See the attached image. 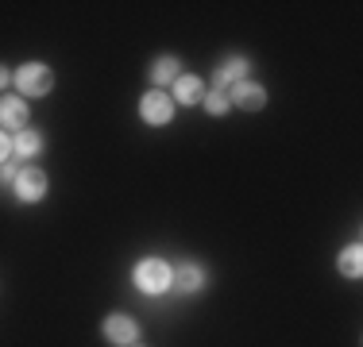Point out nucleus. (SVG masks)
Instances as JSON below:
<instances>
[{
  "label": "nucleus",
  "instance_id": "nucleus-14",
  "mask_svg": "<svg viewBox=\"0 0 363 347\" xmlns=\"http://www.w3.org/2000/svg\"><path fill=\"white\" fill-rule=\"evenodd\" d=\"M205 108L213 112V116H224L228 112V93H220V89H213L209 97H205Z\"/></svg>",
  "mask_w": 363,
  "mask_h": 347
},
{
  "label": "nucleus",
  "instance_id": "nucleus-2",
  "mask_svg": "<svg viewBox=\"0 0 363 347\" xmlns=\"http://www.w3.org/2000/svg\"><path fill=\"white\" fill-rule=\"evenodd\" d=\"M135 285H140L143 293H162L170 285V266L162 263V258H143V263L135 266Z\"/></svg>",
  "mask_w": 363,
  "mask_h": 347
},
{
  "label": "nucleus",
  "instance_id": "nucleus-4",
  "mask_svg": "<svg viewBox=\"0 0 363 347\" xmlns=\"http://www.w3.org/2000/svg\"><path fill=\"white\" fill-rule=\"evenodd\" d=\"M12 186H16V197H20V201H43V193H47V174L28 166V170H20V178H16Z\"/></svg>",
  "mask_w": 363,
  "mask_h": 347
},
{
  "label": "nucleus",
  "instance_id": "nucleus-1",
  "mask_svg": "<svg viewBox=\"0 0 363 347\" xmlns=\"http://www.w3.org/2000/svg\"><path fill=\"white\" fill-rule=\"evenodd\" d=\"M16 85H20L23 97H43V93L55 89V74L43 62H28V66L16 69Z\"/></svg>",
  "mask_w": 363,
  "mask_h": 347
},
{
  "label": "nucleus",
  "instance_id": "nucleus-7",
  "mask_svg": "<svg viewBox=\"0 0 363 347\" xmlns=\"http://www.w3.org/2000/svg\"><path fill=\"white\" fill-rule=\"evenodd\" d=\"M0 124L12 127V132H23L28 127V104L20 97H0Z\"/></svg>",
  "mask_w": 363,
  "mask_h": 347
},
{
  "label": "nucleus",
  "instance_id": "nucleus-12",
  "mask_svg": "<svg viewBox=\"0 0 363 347\" xmlns=\"http://www.w3.org/2000/svg\"><path fill=\"white\" fill-rule=\"evenodd\" d=\"M244 69H247V62H244V58H228V62H224V69L217 74V81H228V85H236V81H244Z\"/></svg>",
  "mask_w": 363,
  "mask_h": 347
},
{
  "label": "nucleus",
  "instance_id": "nucleus-15",
  "mask_svg": "<svg viewBox=\"0 0 363 347\" xmlns=\"http://www.w3.org/2000/svg\"><path fill=\"white\" fill-rule=\"evenodd\" d=\"M0 178H4V181H16V178H20V170L8 166V162H4V166H0Z\"/></svg>",
  "mask_w": 363,
  "mask_h": 347
},
{
  "label": "nucleus",
  "instance_id": "nucleus-11",
  "mask_svg": "<svg viewBox=\"0 0 363 347\" xmlns=\"http://www.w3.org/2000/svg\"><path fill=\"white\" fill-rule=\"evenodd\" d=\"M359 255H363L359 247H348V251L340 255V271L348 274V278H359V274H363V258H359Z\"/></svg>",
  "mask_w": 363,
  "mask_h": 347
},
{
  "label": "nucleus",
  "instance_id": "nucleus-13",
  "mask_svg": "<svg viewBox=\"0 0 363 347\" xmlns=\"http://www.w3.org/2000/svg\"><path fill=\"white\" fill-rule=\"evenodd\" d=\"M39 147H43V139H39L35 132H20V135H16V151H20L23 159H31V154H35Z\"/></svg>",
  "mask_w": 363,
  "mask_h": 347
},
{
  "label": "nucleus",
  "instance_id": "nucleus-9",
  "mask_svg": "<svg viewBox=\"0 0 363 347\" xmlns=\"http://www.w3.org/2000/svg\"><path fill=\"white\" fill-rule=\"evenodd\" d=\"M178 69H182V62L174 55H167V58H159V62L151 66V77H155V85H167V81H178Z\"/></svg>",
  "mask_w": 363,
  "mask_h": 347
},
{
  "label": "nucleus",
  "instance_id": "nucleus-17",
  "mask_svg": "<svg viewBox=\"0 0 363 347\" xmlns=\"http://www.w3.org/2000/svg\"><path fill=\"white\" fill-rule=\"evenodd\" d=\"M4 81H8V69H4V66H0V89H4Z\"/></svg>",
  "mask_w": 363,
  "mask_h": 347
},
{
  "label": "nucleus",
  "instance_id": "nucleus-3",
  "mask_svg": "<svg viewBox=\"0 0 363 347\" xmlns=\"http://www.w3.org/2000/svg\"><path fill=\"white\" fill-rule=\"evenodd\" d=\"M140 116L147 120V124H167V120L174 116V101H170L167 93L151 89V93L140 101Z\"/></svg>",
  "mask_w": 363,
  "mask_h": 347
},
{
  "label": "nucleus",
  "instance_id": "nucleus-8",
  "mask_svg": "<svg viewBox=\"0 0 363 347\" xmlns=\"http://www.w3.org/2000/svg\"><path fill=\"white\" fill-rule=\"evenodd\" d=\"M174 97L178 101H186V104H197V101H201L205 97V85L201 81H197V77H178V81H174Z\"/></svg>",
  "mask_w": 363,
  "mask_h": 347
},
{
  "label": "nucleus",
  "instance_id": "nucleus-10",
  "mask_svg": "<svg viewBox=\"0 0 363 347\" xmlns=\"http://www.w3.org/2000/svg\"><path fill=\"white\" fill-rule=\"evenodd\" d=\"M170 278H174V282H178V290H186V293L201 290V282H205L201 266H178V271H170Z\"/></svg>",
  "mask_w": 363,
  "mask_h": 347
},
{
  "label": "nucleus",
  "instance_id": "nucleus-5",
  "mask_svg": "<svg viewBox=\"0 0 363 347\" xmlns=\"http://www.w3.org/2000/svg\"><path fill=\"white\" fill-rule=\"evenodd\" d=\"M228 104H240V108H247V112H259L267 104V89L263 85H252V81H236L232 93H228Z\"/></svg>",
  "mask_w": 363,
  "mask_h": 347
},
{
  "label": "nucleus",
  "instance_id": "nucleus-16",
  "mask_svg": "<svg viewBox=\"0 0 363 347\" xmlns=\"http://www.w3.org/2000/svg\"><path fill=\"white\" fill-rule=\"evenodd\" d=\"M8 151H12V143H8V135L0 132V166H4V159H8Z\"/></svg>",
  "mask_w": 363,
  "mask_h": 347
},
{
  "label": "nucleus",
  "instance_id": "nucleus-6",
  "mask_svg": "<svg viewBox=\"0 0 363 347\" xmlns=\"http://www.w3.org/2000/svg\"><path fill=\"white\" fill-rule=\"evenodd\" d=\"M105 336H108L112 343L128 347V343H135V336H140V324H135L132 317H120V312H112V317L105 320Z\"/></svg>",
  "mask_w": 363,
  "mask_h": 347
}]
</instances>
